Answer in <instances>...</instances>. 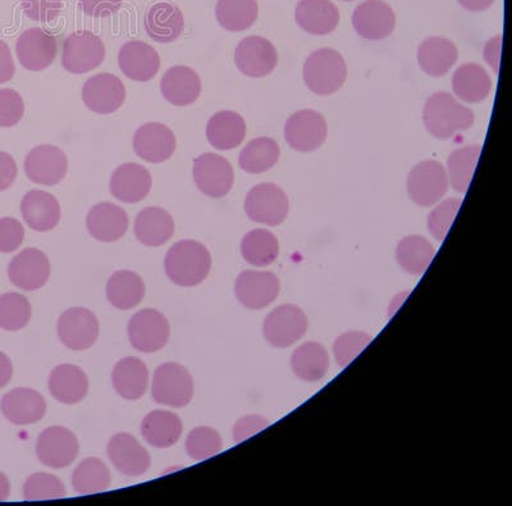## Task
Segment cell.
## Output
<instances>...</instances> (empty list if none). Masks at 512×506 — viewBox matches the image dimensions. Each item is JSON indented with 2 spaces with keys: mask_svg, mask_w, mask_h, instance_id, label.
<instances>
[{
  "mask_svg": "<svg viewBox=\"0 0 512 506\" xmlns=\"http://www.w3.org/2000/svg\"><path fill=\"white\" fill-rule=\"evenodd\" d=\"M167 276L182 287L201 284L212 268V255L199 241L181 240L168 250L164 261Z\"/></svg>",
  "mask_w": 512,
  "mask_h": 506,
  "instance_id": "1",
  "label": "cell"
},
{
  "mask_svg": "<svg viewBox=\"0 0 512 506\" xmlns=\"http://www.w3.org/2000/svg\"><path fill=\"white\" fill-rule=\"evenodd\" d=\"M423 120L434 138L452 139L473 126L474 113L451 94L436 93L425 103Z\"/></svg>",
  "mask_w": 512,
  "mask_h": 506,
  "instance_id": "2",
  "label": "cell"
},
{
  "mask_svg": "<svg viewBox=\"0 0 512 506\" xmlns=\"http://www.w3.org/2000/svg\"><path fill=\"white\" fill-rule=\"evenodd\" d=\"M347 67L336 50L323 48L310 54L304 65L306 86L318 95H331L344 86Z\"/></svg>",
  "mask_w": 512,
  "mask_h": 506,
  "instance_id": "3",
  "label": "cell"
},
{
  "mask_svg": "<svg viewBox=\"0 0 512 506\" xmlns=\"http://www.w3.org/2000/svg\"><path fill=\"white\" fill-rule=\"evenodd\" d=\"M152 392L155 403L184 408L194 396V380L181 364L164 363L155 369Z\"/></svg>",
  "mask_w": 512,
  "mask_h": 506,
  "instance_id": "4",
  "label": "cell"
},
{
  "mask_svg": "<svg viewBox=\"0 0 512 506\" xmlns=\"http://www.w3.org/2000/svg\"><path fill=\"white\" fill-rule=\"evenodd\" d=\"M105 58L103 40L90 31L68 35L63 43L62 66L71 74L82 75L102 65Z\"/></svg>",
  "mask_w": 512,
  "mask_h": 506,
  "instance_id": "5",
  "label": "cell"
},
{
  "mask_svg": "<svg viewBox=\"0 0 512 506\" xmlns=\"http://www.w3.org/2000/svg\"><path fill=\"white\" fill-rule=\"evenodd\" d=\"M290 204L280 186L260 184L249 191L245 199V212L251 221L278 226L285 222Z\"/></svg>",
  "mask_w": 512,
  "mask_h": 506,
  "instance_id": "6",
  "label": "cell"
},
{
  "mask_svg": "<svg viewBox=\"0 0 512 506\" xmlns=\"http://www.w3.org/2000/svg\"><path fill=\"white\" fill-rule=\"evenodd\" d=\"M448 176L445 167L437 161L416 164L408 177L410 199L420 207H431L446 195Z\"/></svg>",
  "mask_w": 512,
  "mask_h": 506,
  "instance_id": "7",
  "label": "cell"
},
{
  "mask_svg": "<svg viewBox=\"0 0 512 506\" xmlns=\"http://www.w3.org/2000/svg\"><path fill=\"white\" fill-rule=\"evenodd\" d=\"M128 339L141 353H157L167 345L171 327L164 314L155 309L137 312L128 322Z\"/></svg>",
  "mask_w": 512,
  "mask_h": 506,
  "instance_id": "8",
  "label": "cell"
},
{
  "mask_svg": "<svg viewBox=\"0 0 512 506\" xmlns=\"http://www.w3.org/2000/svg\"><path fill=\"white\" fill-rule=\"evenodd\" d=\"M192 175L198 189L210 198H223L233 188L235 172L231 163L218 154H201L194 161Z\"/></svg>",
  "mask_w": 512,
  "mask_h": 506,
  "instance_id": "9",
  "label": "cell"
},
{
  "mask_svg": "<svg viewBox=\"0 0 512 506\" xmlns=\"http://www.w3.org/2000/svg\"><path fill=\"white\" fill-rule=\"evenodd\" d=\"M308 330V318L299 307L281 305L265 318L263 334L265 340L276 348H287L299 341Z\"/></svg>",
  "mask_w": 512,
  "mask_h": 506,
  "instance_id": "10",
  "label": "cell"
},
{
  "mask_svg": "<svg viewBox=\"0 0 512 506\" xmlns=\"http://www.w3.org/2000/svg\"><path fill=\"white\" fill-rule=\"evenodd\" d=\"M80 444L75 433L66 427H49L36 442V454L44 466L62 469L71 466L79 455Z\"/></svg>",
  "mask_w": 512,
  "mask_h": 506,
  "instance_id": "11",
  "label": "cell"
},
{
  "mask_svg": "<svg viewBox=\"0 0 512 506\" xmlns=\"http://www.w3.org/2000/svg\"><path fill=\"white\" fill-rule=\"evenodd\" d=\"M285 139L297 152H314L322 147L327 139V122L320 113L304 109L288 118Z\"/></svg>",
  "mask_w": 512,
  "mask_h": 506,
  "instance_id": "12",
  "label": "cell"
},
{
  "mask_svg": "<svg viewBox=\"0 0 512 506\" xmlns=\"http://www.w3.org/2000/svg\"><path fill=\"white\" fill-rule=\"evenodd\" d=\"M125 99V85L112 74L90 77L82 88V100L85 106L98 115H112L123 106Z\"/></svg>",
  "mask_w": 512,
  "mask_h": 506,
  "instance_id": "13",
  "label": "cell"
},
{
  "mask_svg": "<svg viewBox=\"0 0 512 506\" xmlns=\"http://www.w3.org/2000/svg\"><path fill=\"white\" fill-rule=\"evenodd\" d=\"M25 172L34 184L57 185L66 177L68 172L66 154L54 145H39L27 154Z\"/></svg>",
  "mask_w": 512,
  "mask_h": 506,
  "instance_id": "14",
  "label": "cell"
},
{
  "mask_svg": "<svg viewBox=\"0 0 512 506\" xmlns=\"http://www.w3.org/2000/svg\"><path fill=\"white\" fill-rule=\"evenodd\" d=\"M58 336L68 349L82 351L98 340L99 322L86 308H71L58 321Z\"/></svg>",
  "mask_w": 512,
  "mask_h": 506,
  "instance_id": "15",
  "label": "cell"
},
{
  "mask_svg": "<svg viewBox=\"0 0 512 506\" xmlns=\"http://www.w3.org/2000/svg\"><path fill=\"white\" fill-rule=\"evenodd\" d=\"M56 36L38 29L26 30L16 43V53L21 66L27 71L38 72L48 68L57 57Z\"/></svg>",
  "mask_w": 512,
  "mask_h": 506,
  "instance_id": "16",
  "label": "cell"
},
{
  "mask_svg": "<svg viewBox=\"0 0 512 506\" xmlns=\"http://www.w3.org/2000/svg\"><path fill=\"white\" fill-rule=\"evenodd\" d=\"M280 289V280L274 273L244 271L237 277L235 293L244 307L259 311L277 299Z\"/></svg>",
  "mask_w": 512,
  "mask_h": 506,
  "instance_id": "17",
  "label": "cell"
},
{
  "mask_svg": "<svg viewBox=\"0 0 512 506\" xmlns=\"http://www.w3.org/2000/svg\"><path fill=\"white\" fill-rule=\"evenodd\" d=\"M352 25L361 38L377 41L388 38L395 30L396 16L383 0H367L356 7Z\"/></svg>",
  "mask_w": 512,
  "mask_h": 506,
  "instance_id": "18",
  "label": "cell"
},
{
  "mask_svg": "<svg viewBox=\"0 0 512 506\" xmlns=\"http://www.w3.org/2000/svg\"><path fill=\"white\" fill-rule=\"evenodd\" d=\"M235 62L242 74L264 77L272 74L278 63V53L271 41L262 36H249L237 45Z\"/></svg>",
  "mask_w": 512,
  "mask_h": 506,
  "instance_id": "19",
  "label": "cell"
},
{
  "mask_svg": "<svg viewBox=\"0 0 512 506\" xmlns=\"http://www.w3.org/2000/svg\"><path fill=\"white\" fill-rule=\"evenodd\" d=\"M8 276L18 289L35 291L47 284L50 277V262L41 250L29 248L22 250L12 259L8 267Z\"/></svg>",
  "mask_w": 512,
  "mask_h": 506,
  "instance_id": "20",
  "label": "cell"
},
{
  "mask_svg": "<svg viewBox=\"0 0 512 506\" xmlns=\"http://www.w3.org/2000/svg\"><path fill=\"white\" fill-rule=\"evenodd\" d=\"M134 150L146 162L163 163L175 154L176 136L163 123H145L135 132Z\"/></svg>",
  "mask_w": 512,
  "mask_h": 506,
  "instance_id": "21",
  "label": "cell"
},
{
  "mask_svg": "<svg viewBox=\"0 0 512 506\" xmlns=\"http://www.w3.org/2000/svg\"><path fill=\"white\" fill-rule=\"evenodd\" d=\"M108 457L117 471L127 477L143 476L152 464L148 450L130 433L114 435L108 444Z\"/></svg>",
  "mask_w": 512,
  "mask_h": 506,
  "instance_id": "22",
  "label": "cell"
},
{
  "mask_svg": "<svg viewBox=\"0 0 512 506\" xmlns=\"http://www.w3.org/2000/svg\"><path fill=\"white\" fill-rule=\"evenodd\" d=\"M3 416L16 426L34 425L41 421L47 412V403L40 392L17 387L7 392L0 403Z\"/></svg>",
  "mask_w": 512,
  "mask_h": 506,
  "instance_id": "23",
  "label": "cell"
},
{
  "mask_svg": "<svg viewBox=\"0 0 512 506\" xmlns=\"http://www.w3.org/2000/svg\"><path fill=\"white\" fill-rule=\"evenodd\" d=\"M123 74L130 80L146 82L154 79L160 68V57L153 47L140 40L128 41L118 54Z\"/></svg>",
  "mask_w": 512,
  "mask_h": 506,
  "instance_id": "24",
  "label": "cell"
},
{
  "mask_svg": "<svg viewBox=\"0 0 512 506\" xmlns=\"http://www.w3.org/2000/svg\"><path fill=\"white\" fill-rule=\"evenodd\" d=\"M153 180L144 166L125 163L114 170L111 177V193L114 198L127 204L144 200L152 190Z\"/></svg>",
  "mask_w": 512,
  "mask_h": 506,
  "instance_id": "25",
  "label": "cell"
},
{
  "mask_svg": "<svg viewBox=\"0 0 512 506\" xmlns=\"http://www.w3.org/2000/svg\"><path fill=\"white\" fill-rule=\"evenodd\" d=\"M86 227L95 240L113 243L125 236L128 229V216L125 209L112 203H99L90 209L86 217Z\"/></svg>",
  "mask_w": 512,
  "mask_h": 506,
  "instance_id": "26",
  "label": "cell"
},
{
  "mask_svg": "<svg viewBox=\"0 0 512 506\" xmlns=\"http://www.w3.org/2000/svg\"><path fill=\"white\" fill-rule=\"evenodd\" d=\"M21 214L30 229L47 232L61 221V204L47 191L31 190L22 199Z\"/></svg>",
  "mask_w": 512,
  "mask_h": 506,
  "instance_id": "27",
  "label": "cell"
},
{
  "mask_svg": "<svg viewBox=\"0 0 512 506\" xmlns=\"http://www.w3.org/2000/svg\"><path fill=\"white\" fill-rule=\"evenodd\" d=\"M160 91L168 103L176 107L194 104L201 93V80L192 68L175 66L169 68L160 81Z\"/></svg>",
  "mask_w": 512,
  "mask_h": 506,
  "instance_id": "28",
  "label": "cell"
},
{
  "mask_svg": "<svg viewBox=\"0 0 512 506\" xmlns=\"http://www.w3.org/2000/svg\"><path fill=\"white\" fill-rule=\"evenodd\" d=\"M297 25L306 33L327 35L340 24V11L331 0H300L295 12Z\"/></svg>",
  "mask_w": 512,
  "mask_h": 506,
  "instance_id": "29",
  "label": "cell"
},
{
  "mask_svg": "<svg viewBox=\"0 0 512 506\" xmlns=\"http://www.w3.org/2000/svg\"><path fill=\"white\" fill-rule=\"evenodd\" d=\"M185 18L181 9L172 3H157L146 12L145 30L157 43L168 44L184 33Z\"/></svg>",
  "mask_w": 512,
  "mask_h": 506,
  "instance_id": "30",
  "label": "cell"
},
{
  "mask_svg": "<svg viewBox=\"0 0 512 506\" xmlns=\"http://www.w3.org/2000/svg\"><path fill=\"white\" fill-rule=\"evenodd\" d=\"M49 391L59 403L77 404L88 395L89 378L81 368L61 364L50 373Z\"/></svg>",
  "mask_w": 512,
  "mask_h": 506,
  "instance_id": "31",
  "label": "cell"
},
{
  "mask_svg": "<svg viewBox=\"0 0 512 506\" xmlns=\"http://www.w3.org/2000/svg\"><path fill=\"white\" fill-rule=\"evenodd\" d=\"M173 234H175V221L166 209L149 207L137 214L135 236L141 244L157 248L171 240Z\"/></svg>",
  "mask_w": 512,
  "mask_h": 506,
  "instance_id": "32",
  "label": "cell"
},
{
  "mask_svg": "<svg viewBox=\"0 0 512 506\" xmlns=\"http://www.w3.org/2000/svg\"><path fill=\"white\" fill-rule=\"evenodd\" d=\"M112 384L121 398L130 401L139 400L148 390V367L139 358H123L114 366Z\"/></svg>",
  "mask_w": 512,
  "mask_h": 506,
  "instance_id": "33",
  "label": "cell"
},
{
  "mask_svg": "<svg viewBox=\"0 0 512 506\" xmlns=\"http://www.w3.org/2000/svg\"><path fill=\"white\" fill-rule=\"evenodd\" d=\"M459 58V50L451 40L433 36L424 40L418 50V62L425 74L433 77L445 76Z\"/></svg>",
  "mask_w": 512,
  "mask_h": 506,
  "instance_id": "34",
  "label": "cell"
},
{
  "mask_svg": "<svg viewBox=\"0 0 512 506\" xmlns=\"http://www.w3.org/2000/svg\"><path fill=\"white\" fill-rule=\"evenodd\" d=\"M182 430L184 426L181 418L167 410H154L141 423V433L146 442L159 449L171 448L177 444L181 439Z\"/></svg>",
  "mask_w": 512,
  "mask_h": 506,
  "instance_id": "35",
  "label": "cell"
},
{
  "mask_svg": "<svg viewBox=\"0 0 512 506\" xmlns=\"http://www.w3.org/2000/svg\"><path fill=\"white\" fill-rule=\"evenodd\" d=\"M246 136V123L239 113L222 111L210 118L207 138L213 148L230 150L239 147Z\"/></svg>",
  "mask_w": 512,
  "mask_h": 506,
  "instance_id": "36",
  "label": "cell"
},
{
  "mask_svg": "<svg viewBox=\"0 0 512 506\" xmlns=\"http://www.w3.org/2000/svg\"><path fill=\"white\" fill-rule=\"evenodd\" d=\"M452 88L463 102L480 103L491 94L492 81L482 66L466 63L457 68L452 79Z\"/></svg>",
  "mask_w": 512,
  "mask_h": 506,
  "instance_id": "37",
  "label": "cell"
},
{
  "mask_svg": "<svg viewBox=\"0 0 512 506\" xmlns=\"http://www.w3.org/2000/svg\"><path fill=\"white\" fill-rule=\"evenodd\" d=\"M145 284L143 278L132 271L113 273L107 284V298L114 308L128 311L143 302Z\"/></svg>",
  "mask_w": 512,
  "mask_h": 506,
  "instance_id": "38",
  "label": "cell"
},
{
  "mask_svg": "<svg viewBox=\"0 0 512 506\" xmlns=\"http://www.w3.org/2000/svg\"><path fill=\"white\" fill-rule=\"evenodd\" d=\"M292 371L301 380L314 382L322 380L328 371L327 350L318 343H306L297 348L291 358Z\"/></svg>",
  "mask_w": 512,
  "mask_h": 506,
  "instance_id": "39",
  "label": "cell"
},
{
  "mask_svg": "<svg viewBox=\"0 0 512 506\" xmlns=\"http://www.w3.org/2000/svg\"><path fill=\"white\" fill-rule=\"evenodd\" d=\"M258 15L256 0H218L216 7L219 25L232 33L250 29Z\"/></svg>",
  "mask_w": 512,
  "mask_h": 506,
  "instance_id": "40",
  "label": "cell"
},
{
  "mask_svg": "<svg viewBox=\"0 0 512 506\" xmlns=\"http://www.w3.org/2000/svg\"><path fill=\"white\" fill-rule=\"evenodd\" d=\"M241 254L251 266L265 267L276 261L280 244L271 231L258 229L250 231L241 241Z\"/></svg>",
  "mask_w": 512,
  "mask_h": 506,
  "instance_id": "41",
  "label": "cell"
},
{
  "mask_svg": "<svg viewBox=\"0 0 512 506\" xmlns=\"http://www.w3.org/2000/svg\"><path fill=\"white\" fill-rule=\"evenodd\" d=\"M436 249L422 236H408L397 246V262L411 275L420 276L427 270Z\"/></svg>",
  "mask_w": 512,
  "mask_h": 506,
  "instance_id": "42",
  "label": "cell"
},
{
  "mask_svg": "<svg viewBox=\"0 0 512 506\" xmlns=\"http://www.w3.org/2000/svg\"><path fill=\"white\" fill-rule=\"evenodd\" d=\"M281 150L277 141L271 138H258L251 140L240 153L239 164L242 170L258 175L271 170L280 159Z\"/></svg>",
  "mask_w": 512,
  "mask_h": 506,
  "instance_id": "43",
  "label": "cell"
},
{
  "mask_svg": "<svg viewBox=\"0 0 512 506\" xmlns=\"http://www.w3.org/2000/svg\"><path fill=\"white\" fill-rule=\"evenodd\" d=\"M111 472L103 460L88 458L82 460L72 474V486L81 495L98 494L111 486Z\"/></svg>",
  "mask_w": 512,
  "mask_h": 506,
  "instance_id": "44",
  "label": "cell"
},
{
  "mask_svg": "<svg viewBox=\"0 0 512 506\" xmlns=\"http://www.w3.org/2000/svg\"><path fill=\"white\" fill-rule=\"evenodd\" d=\"M480 150H482L480 145H469V147L457 149L448 157V182L461 194L466 193L472 182Z\"/></svg>",
  "mask_w": 512,
  "mask_h": 506,
  "instance_id": "45",
  "label": "cell"
},
{
  "mask_svg": "<svg viewBox=\"0 0 512 506\" xmlns=\"http://www.w3.org/2000/svg\"><path fill=\"white\" fill-rule=\"evenodd\" d=\"M32 308L24 295L7 293L0 296V328L20 331L30 322Z\"/></svg>",
  "mask_w": 512,
  "mask_h": 506,
  "instance_id": "46",
  "label": "cell"
},
{
  "mask_svg": "<svg viewBox=\"0 0 512 506\" xmlns=\"http://www.w3.org/2000/svg\"><path fill=\"white\" fill-rule=\"evenodd\" d=\"M221 435L212 427H196L189 433L186 440V451L194 460L209 459L222 450Z\"/></svg>",
  "mask_w": 512,
  "mask_h": 506,
  "instance_id": "47",
  "label": "cell"
},
{
  "mask_svg": "<svg viewBox=\"0 0 512 506\" xmlns=\"http://www.w3.org/2000/svg\"><path fill=\"white\" fill-rule=\"evenodd\" d=\"M64 496H66V487L53 474H32L24 485V498L27 501L57 500Z\"/></svg>",
  "mask_w": 512,
  "mask_h": 506,
  "instance_id": "48",
  "label": "cell"
},
{
  "mask_svg": "<svg viewBox=\"0 0 512 506\" xmlns=\"http://www.w3.org/2000/svg\"><path fill=\"white\" fill-rule=\"evenodd\" d=\"M372 336L365 332H346L335 343V357L342 368L349 364L369 345Z\"/></svg>",
  "mask_w": 512,
  "mask_h": 506,
  "instance_id": "49",
  "label": "cell"
},
{
  "mask_svg": "<svg viewBox=\"0 0 512 506\" xmlns=\"http://www.w3.org/2000/svg\"><path fill=\"white\" fill-rule=\"evenodd\" d=\"M461 203L460 199H447L429 214L428 229L437 240L445 239Z\"/></svg>",
  "mask_w": 512,
  "mask_h": 506,
  "instance_id": "50",
  "label": "cell"
},
{
  "mask_svg": "<svg viewBox=\"0 0 512 506\" xmlns=\"http://www.w3.org/2000/svg\"><path fill=\"white\" fill-rule=\"evenodd\" d=\"M25 115V103L13 89L0 90V127L16 126Z\"/></svg>",
  "mask_w": 512,
  "mask_h": 506,
  "instance_id": "51",
  "label": "cell"
},
{
  "mask_svg": "<svg viewBox=\"0 0 512 506\" xmlns=\"http://www.w3.org/2000/svg\"><path fill=\"white\" fill-rule=\"evenodd\" d=\"M21 7L32 21L52 22L61 15L63 0H21Z\"/></svg>",
  "mask_w": 512,
  "mask_h": 506,
  "instance_id": "52",
  "label": "cell"
},
{
  "mask_svg": "<svg viewBox=\"0 0 512 506\" xmlns=\"http://www.w3.org/2000/svg\"><path fill=\"white\" fill-rule=\"evenodd\" d=\"M25 229L16 218H0V253H12L24 243Z\"/></svg>",
  "mask_w": 512,
  "mask_h": 506,
  "instance_id": "53",
  "label": "cell"
},
{
  "mask_svg": "<svg viewBox=\"0 0 512 506\" xmlns=\"http://www.w3.org/2000/svg\"><path fill=\"white\" fill-rule=\"evenodd\" d=\"M268 427L267 419L260 416H246L242 417L237 421L235 427H233V440L239 444V442L248 440L249 437L254 436Z\"/></svg>",
  "mask_w": 512,
  "mask_h": 506,
  "instance_id": "54",
  "label": "cell"
},
{
  "mask_svg": "<svg viewBox=\"0 0 512 506\" xmlns=\"http://www.w3.org/2000/svg\"><path fill=\"white\" fill-rule=\"evenodd\" d=\"M123 0H80L82 11L91 17H108L121 8Z\"/></svg>",
  "mask_w": 512,
  "mask_h": 506,
  "instance_id": "55",
  "label": "cell"
},
{
  "mask_svg": "<svg viewBox=\"0 0 512 506\" xmlns=\"http://www.w3.org/2000/svg\"><path fill=\"white\" fill-rule=\"evenodd\" d=\"M17 172V164L11 154L0 152V191L11 188Z\"/></svg>",
  "mask_w": 512,
  "mask_h": 506,
  "instance_id": "56",
  "label": "cell"
},
{
  "mask_svg": "<svg viewBox=\"0 0 512 506\" xmlns=\"http://www.w3.org/2000/svg\"><path fill=\"white\" fill-rule=\"evenodd\" d=\"M15 72L16 66L15 61H13L11 49H9L7 43L0 40V85L11 81Z\"/></svg>",
  "mask_w": 512,
  "mask_h": 506,
  "instance_id": "57",
  "label": "cell"
},
{
  "mask_svg": "<svg viewBox=\"0 0 512 506\" xmlns=\"http://www.w3.org/2000/svg\"><path fill=\"white\" fill-rule=\"evenodd\" d=\"M502 36H496L495 39L489 40L486 50H484V57L489 63V66L495 68L498 71V62H500Z\"/></svg>",
  "mask_w": 512,
  "mask_h": 506,
  "instance_id": "58",
  "label": "cell"
},
{
  "mask_svg": "<svg viewBox=\"0 0 512 506\" xmlns=\"http://www.w3.org/2000/svg\"><path fill=\"white\" fill-rule=\"evenodd\" d=\"M13 376V366L11 359L0 351V389L6 387Z\"/></svg>",
  "mask_w": 512,
  "mask_h": 506,
  "instance_id": "59",
  "label": "cell"
},
{
  "mask_svg": "<svg viewBox=\"0 0 512 506\" xmlns=\"http://www.w3.org/2000/svg\"><path fill=\"white\" fill-rule=\"evenodd\" d=\"M457 2H459L460 6L464 7L466 11L482 12L492 7L495 0H457Z\"/></svg>",
  "mask_w": 512,
  "mask_h": 506,
  "instance_id": "60",
  "label": "cell"
},
{
  "mask_svg": "<svg viewBox=\"0 0 512 506\" xmlns=\"http://www.w3.org/2000/svg\"><path fill=\"white\" fill-rule=\"evenodd\" d=\"M9 494H11V483H9L6 474L0 472V503L6 501L9 498Z\"/></svg>",
  "mask_w": 512,
  "mask_h": 506,
  "instance_id": "61",
  "label": "cell"
},
{
  "mask_svg": "<svg viewBox=\"0 0 512 506\" xmlns=\"http://www.w3.org/2000/svg\"><path fill=\"white\" fill-rule=\"evenodd\" d=\"M345 2H351V0H345Z\"/></svg>",
  "mask_w": 512,
  "mask_h": 506,
  "instance_id": "62",
  "label": "cell"
}]
</instances>
